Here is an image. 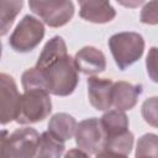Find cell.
<instances>
[{
	"instance_id": "6da1fadb",
	"label": "cell",
	"mask_w": 158,
	"mask_h": 158,
	"mask_svg": "<svg viewBox=\"0 0 158 158\" xmlns=\"http://www.w3.org/2000/svg\"><path fill=\"white\" fill-rule=\"evenodd\" d=\"M79 81L78 69L68 54L60 36L52 37L43 47L33 68L23 72L21 83L25 91L42 90L56 96L70 95Z\"/></svg>"
},
{
	"instance_id": "7a4b0ae2",
	"label": "cell",
	"mask_w": 158,
	"mask_h": 158,
	"mask_svg": "<svg viewBox=\"0 0 158 158\" xmlns=\"http://www.w3.org/2000/svg\"><path fill=\"white\" fill-rule=\"evenodd\" d=\"M41 135L32 127L16 128L7 133L2 131L1 158H35L38 151Z\"/></svg>"
},
{
	"instance_id": "3957f363",
	"label": "cell",
	"mask_w": 158,
	"mask_h": 158,
	"mask_svg": "<svg viewBox=\"0 0 158 158\" xmlns=\"http://www.w3.org/2000/svg\"><path fill=\"white\" fill-rule=\"evenodd\" d=\"M109 48L120 70L136 63L144 52V40L137 32H118L109 38Z\"/></svg>"
},
{
	"instance_id": "277c9868",
	"label": "cell",
	"mask_w": 158,
	"mask_h": 158,
	"mask_svg": "<svg viewBox=\"0 0 158 158\" xmlns=\"http://www.w3.org/2000/svg\"><path fill=\"white\" fill-rule=\"evenodd\" d=\"M52 111L49 94L42 90H28L21 95L16 122L30 125L43 121Z\"/></svg>"
},
{
	"instance_id": "5b68a950",
	"label": "cell",
	"mask_w": 158,
	"mask_h": 158,
	"mask_svg": "<svg viewBox=\"0 0 158 158\" xmlns=\"http://www.w3.org/2000/svg\"><path fill=\"white\" fill-rule=\"evenodd\" d=\"M44 37L42 21L32 15H25L12 31L9 44L15 52L27 53L33 51Z\"/></svg>"
},
{
	"instance_id": "8992f818",
	"label": "cell",
	"mask_w": 158,
	"mask_h": 158,
	"mask_svg": "<svg viewBox=\"0 0 158 158\" xmlns=\"http://www.w3.org/2000/svg\"><path fill=\"white\" fill-rule=\"evenodd\" d=\"M28 6L49 27H62L67 25L74 15V4L72 1L59 0H31Z\"/></svg>"
},
{
	"instance_id": "52a82bcc",
	"label": "cell",
	"mask_w": 158,
	"mask_h": 158,
	"mask_svg": "<svg viewBox=\"0 0 158 158\" xmlns=\"http://www.w3.org/2000/svg\"><path fill=\"white\" fill-rule=\"evenodd\" d=\"M74 137L78 148L88 154H98L104 151L105 133L100 118L98 117H90L80 121Z\"/></svg>"
},
{
	"instance_id": "ba28073f",
	"label": "cell",
	"mask_w": 158,
	"mask_h": 158,
	"mask_svg": "<svg viewBox=\"0 0 158 158\" xmlns=\"http://www.w3.org/2000/svg\"><path fill=\"white\" fill-rule=\"evenodd\" d=\"M21 95L17 90L15 79L6 74H0V121L1 125H6L11 121H16Z\"/></svg>"
},
{
	"instance_id": "9c48e42d",
	"label": "cell",
	"mask_w": 158,
	"mask_h": 158,
	"mask_svg": "<svg viewBox=\"0 0 158 158\" xmlns=\"http://www.w3.org/2000/svg\"><path fill=\"white\" fill-rule=\"evenodd\" d=\"M114 83L107 78L91 75L86 80L88 96L91 106L98 111L109 110L112 106V88Z\"/></svg>"
},
{
	"instance_id": "30bf717a",
	"label": "cell",
	"mask_w": 158,
	"mask_h": 158,
	"mask_svg": "<svg viewBox=\"0 0 158 158\" xmlns=\"http://www.w3.org/2000/svg\"><path fill=\"white\" fill-rule=\"evenodd\" d=\"M74 62L78 72L93 75L102 73L106 69V58L105 54L93 46H85L75 53Z\"/></svg>"
},
{
	"instance_id": "8fae6325",
	"label": "cell",
	"mask_w": 158,
	"mask_h": 158,
	"mask_svg": "<svg viewBox=\"0 0 158 158\" xmlns=\"http://www.w3.org/2000/svg\"><path fill=\"white\" fill-rule=\"evenodd\" d=\"M143 89L141 84L115 81L112 88V106L120 111H127L136 106Z\"/></svg>"
},
{
	"instance_id": "7c38bea8",
	"label": "cell",
	"mask_w": 158,
	"mask_h": 158,
	"mask_svg": "<svg viewBox=\"0 0 158 158\" xmlns=\"http://www.w3.org/2000/svg\"><path fill=\"white\" fill-rule=\"evenodd\" d=\"M79 15L88 22L106 23L115 19L116 10L109 1H79Z\"/></svg>"
},
{
	"instance_id": "4fadbf2b",
	"label": "cell",
	"mask_w": 158,
	"mask_h": 158,
	"mask_svg": "<svg viewBox=\"0 0 158 158\" xmlns=\"http://www.w3.org/2000/svg\"><path fill=\"white\" fill-rule=\"evenodd\" d=\"M100 122L105 133V141L114 138L116 136H120L128 130V118L125 114V111H120V110H107L101 117H100Z\"/></svg>"
},
{
	"instance_id": "5bb4252c",
	"label": "cell",
	"mask_w": 158,
	"mask_h": 158,
	"mask_svg": "<svg viewBox=\"0 0 158 158\" xmlns=\"http://www.w3.org/2000/svg\"><path fill=\"white\" fill-rule=\"evenodd\" d=\"M77 127H78L77 120L72 115L67 112H58L49 118L47 131H49L58 139L65 142L70 139L73 136H75Z\"/></svg>"
},
{
	"instance_id": "9a60e30c",
	"label": "cell",
	"mask_w": 158,
	"mask_h": 158,
	"mask_svg": "<svg viewBox=\"0 0 158 158\" xmlns=\"http://www.w3.org/2000/svg\"><path fill=\"white\" fill-rule=\"evenodd\" d=\"M64 142L53 136L49 131L41 135L38 151L35 158H60L64 152Z\"/></svg>"
},
{
	"instance_id": "2e32d148",
	"label": "cell",
	"mask_w": 158,
	"mask_h": 158,
	"mask_svg": "<svg viewBox=\"0 0 158 158\" xmlns=\"http://www.w3.org/2000/svg\"><path fill=\"white\" fill-rule=\"evenodd\" d=\"M23 5L22 0H1L0 1V33L1 36H5L10 27L12 26L15 17L21 11Z\"/></svg>"
},
{
	"instance_id": "e0dca14e",
	"label": "cell",
	"mask_w": 158,
	"mask_h": 158,
	"mask_svg": "<svg viewBox=\"0 0 158 158\" xmlns=\"http://www.w3.org/2000/svg\"><path fill=\"white\" fill-rule=\"evenodd\" d=\"M133 133L131 131H127L120 136H116L114 138L106 139L104 151H110V152H116L120 154L127 156L133 147Z\"/></svg>"
},
{
	"instance_id": "ac0fdd59",
	"label": "cell",
	"mask_w": 158,
	"mask_h": 158,
	"mask_svg": "<svg viewBox=\"0 0 158 158\" xmlns=\"http://www.w3.org/2000/svg\"><path fill=\"white\" fill-rule=\"evenodd\" d=\"M136 157L158 158V135L144 133L141 136L136 147Z\"/></svg>"
},
{
	"instance_id": "d6986e66",
	"label": "cell",
	"mask_w": 158,
	"mask_h": 158,
	"mask_svg": "<svg viewBox=\"0 0 158 158\" xmlns=\"http://www.w3.org/2000/svg\"><path fill=\"white\" fill-rule=\"evenodd\" d=\"M141 115L149 126L158 128V96H151L143 101Z\"/></svg>"
},
{
	"instance_id": "ffe728a7",
	"label": "cell",
	"mask_w": 158,
	"mask_h": 158,
	"mask_svg": "<svg viewBox=\"0 0 158 158\" xmlns=\"http://www.w3.org/2000/svg\"><path fill=\"white\" fill-rule=\"evenodd\" d=\"M139 20L146 25H158V1H148L141 9Z\"/></svg>"
},
{
	"instance_id": "44dd1931",
	"label": "cell",
	"mask_w": 158,
	"mask_h": 158,
	"mask_svg": "<svg viewBox=\"0 0 158 158\" xmlns=\"http://www.w3.org/2000/svg\"><path fill=\"white\" fill-rule=\"evenodd\" d=\"M147 73L152 81L158 84V47H152L146 58Z\"/></svg>"
},
{
	"instance_id": "7402d4cb",
	"label": "cell",
	"mask_w": 158,
	"mask_h": 158,
	"mask_svg": "<svg viewBox=\"0 0 158 158\" xmlns=\"http://www.w3.org/2000/svg\"><path fill=\"white\" fill-rule=\"evenodd\" d=\"M64 158H90V157L86 152H84L79 148H73V149H69L65 153Z\"/></svg>"
},
{
	"instance_id": "603a6c76",
	"label": "cell",
	"mask_w": 158,
	"mask_h": 158,
	"mask_svg": "<svg viewBox=\"0 0 158 158\" xmlns=\"http://www.w3.org/2000/svg\"><path fill=\"white\" fill-rule=\"evenodd\" d=\"M95 158H128L125 154H120L116 152H110V151H101L96 154Z\"/></svg>"
},
{
	"instance_id": "cb8c5ba5",
	"label": "cell",
	"mask_w": 158,
	"mask_h": 158,
	"mask_svg": "<svg viewBox=\"0 0 158 158\" xmlns=\"http://www.w3.org/2000/svg\"><path fill=\"white\" fill-rule=\"evenodd\" d=\"M136 158H151V157H136Z\"/></svg>"
}]
</instances>
